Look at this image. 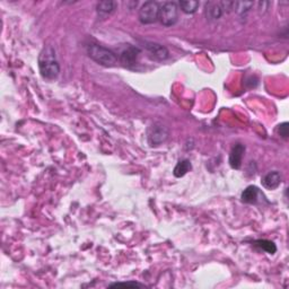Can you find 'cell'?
Returning <instances> with one entry per match:
<instances>
[{
    "label": "cell",
    "mask_w": 289,
    "mask_h": 289,
    "mask_svg": "<svg viewBox=\"0 0 289 289\" xmlns=\"http://www.w3.org/2000/svg\"><path fill=\"white\" fill-rule=\"evenodd\" d=\"M109 287H111V288H112V287H132V288L138 287V288H141V287H144V285L136 283V281H128V283H116V284H111Z\"/></svg>",
    "instance_id": "17"
},
{
    "label": "cell",
    "mask_w": 289,
    "mask_h": 289,
    "mask_svg": "<svg viewBox=\"0 0 289 289\" xmlns=\"http://www.w3.org/2000/svg\"><path fill=\"white\" fill-rule=\"evenodd\" d=\"M179 6L181 7V9H182L183 13L193 14L197 12L198 8H199L200 2L193 1V0H182V1H180Z\"/></svg>",
    "instance_id": "15"
},
{
    "label": "cell",
    "mask_w": 289,
    "mask_h": 289,
    "mask_svg": "<svg viewBox=\"0 0 289 289\" xmlns=\"http://www.w3.org/2000/svg\"><path fill=\"white\" fill-rule=\"evenodd\" d=\"M145 49L148 52L149 57L157 61H164L170 55L169 50L164 45L154 43V42H146Z\"/></svg>",
    "instance_id": "7"
},
{
    "label": "cell",
    "mask_w": 289,
    "mask_h": 289,
    "mask_svg": "<svg viewBox=\"0 0 289 289\" xmlns=\"http://www.w3.org/2000/svg\"><path fill=\"white\" fill-rule=\"evenodd\" d=\"M161 6L156 1H147L139 9V20L141 24H153L158 20Z\"/></svg>",
    "instance_id": "4"
},
{
    "label": "cell",
    "mask_w": 289,
    "mask_h": 289,
    "mask_svg": "<svg viewBox=\"0 0 289 289\" xmlns=\"http://www.w3.org/2000/svg\"><path fill=\"white\" fill-rule=\"evenodd\" d=\"M254 246H256V248L266 251V252L269 254H274L277 251L276 244H274L273 242L268 241V239H257V241L254 242Z\"/></svg>",
    "instance_id": "14"
},
{
    "label": "cell",
    "mask_w": 289,
    "mask_h": 289,
    "mask_svg": "<svg viewBox=\"0 0 289 289\" xmlns=\"http://www.w3.org/2000/svg\"><path fill=\"white\" fill-rule=\"evenodd\" d=\"M260 191L256 187L250 186L243 191L242 193V201L244 204H256L257 198H259Z\"/></svg>",
    "instance_id": "11"
},
{
    "label": "cell",
    "mask_w": 289,
    "mask_h": 289,
    "mask_svg": "<svg viewBox=\"0 0 289 289\" xmlns=\"http://www.w3.org/2000/svg\"><path fill=\"white\" fill-rule=\"evenodd\" d=\"M227 9H233V2L229 1H209L206 3V16L210 20H217L224 15Z\"/></svg>",
    "instance_id": "6"
},
{
    "label": "cell",
    "mask_w": 289,
    "mask_h": 289,
    "mask_svg": "<svg viewBox=\"0 0 289 289\" xmlns=\"http://www.w3.org/2000/svg\"><path fill=\"white\" fill-rule=\"evenodd\" d=\"M179 18V6L176 2H165L161 6L158 20L164 26H173Z\"/></svg>",
    "instance_id": "3"
},
{
    "label": "cell",
    "mask_w": 289,
    "mask_h": 289,
    "mask_svg": "<svg viewBox=\"0 0 289 289\" xmlns=\"http://www.w3.org/2000/svg\"><path fill=\"white\" fill-rule=\"evenodd\" d=\"M87 54L90 59L96 61L97 64L105 66V67H113L118 64V55L112 50L97 43H88L86 47Z\"/></svg>",
    "instance_id": "2"
},
{
    "label": "cell",
    "mask_w": 289,
    "mask_h": 289,
    "mask_svg": "<svg viewBox=\"0 0 289 289\" xmlns=\"http://www.w3.org/2000/svg\"><path fill=\"white\" fill-rule=\"evenodd\" d=\"M278 132L283 138H288V123L284 122L278 125Z\"/></svg>",
    "instance_id": "18"
},
{
    "label": "cell",
    "mask_w": 289,
    "mask_h": 289,
    "mask_svg": "<svg viewBox=\"0 0 289 289\" xmlns=\"http://www.w3.org/2000/svg\"><path fill=\"white\" fill-rule=\"evenodd\" d=\"M169 135H170V131L166 125L159 122L154 123L148 130V135H147L148 144L151 145L152 147L162 145L163 142H165L167 140Z\"/></svg>",
    "instance_id": "5"
},
{
    "label": "cell",
    "mask_w": 289,
    "mask_h": 289,
    "mask_svg": "<svg viewBox=\"0 0 289 289\" xmlns=\"http://www.w3.org/2000/svg\"><path fill=\"white\" fill-rule=\"evenodd\" d=\"M253 2L248 1H236L233 2V9L238 14L239 16H244L250 12V9L252 8Z\"/></svg>",
    "instance_id": "16"
},
{
    "label": "cell",
    "mask_w": 289,
    "mask_h": 289,
    "mask_svg": "<svg viewBox=\"0 0 289 289\" xmlns=\"http://www.w3.org/2000/svg\"><path fill=\"white\" fill-rule=\"evenodd\" d=\"M191 169H192V165H191V162L189 159H183V161L177 163L173 173L176 177H182L186 175L189 170H191Z\"/></svg>",
    "instance_id": "13"
},
{
    "label": "cell",
    "mask_w": 289,
    "mask_h": 289,
    "mask_svg": "<svg viewBox=\"0 0 289 289\" xmlns=\"http://www.w3.org/2000/svg\"><path fill=\"white\" fill-rule=\"evenodd\" d=\"M140 53V50L138 48L132 47V45L128 44L120 53V61L125 66V67H132L137 64L138 55Z\"/></svg>",
    "instance_id": "8"
},
{
    "label": "cell",
    "mask_w": 289,
    "mask_h": 289,
    "mask_svg": "<svg viewBox=\"0 0 289 289\" xmlns=\"http://www.w3.org/2000/svg\"><path fill=\"white\" fill-rule=\"evenodd\" d=\"M39 69L41 76L48 81H54L57 79L60 72V66H59L55 50L51 45L44 48L39 57Z\"/></svg>",
    "instance_id": "1"
},
{
    "label": "cell",
    "mask_w": 289,
    "mask_h": 289,
    "mask_svg": "<svg viewBox=\"0 0 289 289\" xmlns=\"http://www.w3.org/2000/svg\"><path fill=\"white\" fill-rule=\"evenodd\" d=\"M281 175L278 170H271L262 177V186L268 190H274L280 186Z\"/></svg>",
    "instance_id": "10"
},
{
    "label": "cell",
    "mask_w": 289,
    "mask_h": 289,
    "mask_svg": "<svg viewBox=\"0 0 289 289\" xmlns=\"http://www.w3.org/2000/svg\"><path fill=\"white\" fill-rule=\"evenodd\" d=\"M245 152V146L242 144H236L233 147L231 154H229V165L233 169L239 170L242 166V158Z\"/></svg>",
    "instance_id": "9"
},
{
    "label": "cell",
    "mask_w": 289,
    "mask_h": 289,
    "mask_svg": "<svg viewBox=\"0 0 289 289\" xmlns=\"http://www.w3.org/2000/svg\"><path fill=\"white\" fill-rule=\"evenodd\" d=\"M117 9V2L111 1V0H105V1H101L97 3L96 12L100 16H107L114 13Z\"/></svg>",
    "instance_id": "12"
}]
</instances>
